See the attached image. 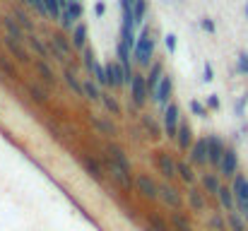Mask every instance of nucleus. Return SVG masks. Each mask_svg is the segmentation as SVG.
I'll return each mask as SVG.
<instances>
[{
	"label": "nucleus",
	"mask_w": 248,
	"mask_h": 231,
	"mask_svg": "<svg viewBox=\"0 0 248 231\" xmlns=\"http://www.w3.org/2000/svg\"><path fill=\"white\" fill-rule=\"evenodd\" d=\"M145 15H147V0H135V2H133V19H135V29L145 22Z\"/></svg>",
	"instance_id": "39"
},
{
	"label": "nucleus",
	"mask_w": 248,
	"mask_h": 231,
	"mask_svg": "<svg viewBox=\"0 0 248 231\" xmlns=\"http://www.w3.org/2000/svg\"><path fill=\"white\" fill-rule=\"evenodd\" d=\"M70 41H73V48H75V51H84V48H87V24H84V22L73 29Z\"/></svg>",
	"instance_id": "34"
},
{
	"label": "nucleus",
	"mask_w": 248,
	"mask_h": 231,
	"mask_svg": "<svg viewBox=\"0 0 248 231\" xmlns=\"http://www.w3.org/2000/svg\"><path fill=\"white\" fill-rule=\"evenodd\" d=\"M152 166L162 176V181H169V183H176L178 181V161L166 150H155L152 152Z\"/></svg>",
	"instance_id": "1"
},
{
	"label": "nucleus",
	"mask_w": 248,
	"mask_h": 231,
	"mask_svg": "<svg viewBox=\"0 0 248 231\" xmlns=\"http://www.w3.org/2000/svg\"><path fill=\"white\" fill-rule=\"evenodd\" d=\"M12 17L17 19V24H19L27 34H34V22H31V17H29L22 7H15V10H12Z\"/></svg>",
	"instance_id": "37"
},
{
	"label": "nucleus",
	"mask_w": 248,
	"mask_h": 231,
	"mask_svg": "<svg viewBox=\"0 0 248 231\" xmlns=\"http://www.w3.org/2000/svg\"><path fill=\"white\" fill-rule=\"evenodd\" d=\"M63 77H65V84L73 89V94H78V96H84V87L82 82L78 79V75H75V70L70 68V65H63Z\"/></svg>",
	"instance_id": "31"
},
{
	"label": "nucleus",
	"mask_w": 248,
	"mask_h": 231,
	"mask_svg": "<svg viewBox=\"0 0 248 231\" xmlns=\"http://www.w3.org/2000/svg\"><path fill=\"white\" fill-rule=\"evenodd\" d=\"M104 166H106L108 178H111L123 193H133V190H135V173H133V171L118 166L116 161H111V159H106V156H104Z\"/></svg>",
	"instance_id": "3"
},
{
	"label": "nucleus",
	"mask_w": 248,
	"mask_h": 231,
	"mask_svg": "<svg viewBox=\"0 0 248 231\" xmlns=\"http://www.w3.org/2000/svg\"><path fill=\"white\" fill-rule=\"evenodd\" d=\"M200 185H202V190L207 193V198L217 200V195H219L224 181H222V176H219L217 171H205V173L200 176Z\"/></svg>",
	"instance_id": "16"
},
{
	"label": "nucleus",
	"mask_w": 248,
	"mask_h": 231,
	"mask_svg": "<svg viewBox=\"0 0 248 231\" xmlns=\"http://www.w3.org/2000/svg\"><path fill=\"white\" fill-rule=\"evenodd\" d=\"M0 70L10 77V79H19V70H17V68L12 65V61H10L7 56H2V53H0Z\"/></svg>",
	"instance_id": "42"
},
{
	"label": "nucleus",
	"mask_w": 248,
	"mask_h": 231,
	"mask_svg": "<svg viewBox=\"0 0 248 231\" xmlns=\"http://www.w3.org/2000/svg\"><path fill=\"white\" fill-rule=\"evenodd\" d=\"M89 121H92V128H94L99 135H104V138H108V140H116V138H118V125H116L111 118H106V116H89Z\"/></svg>",
	"instance_id": "18"
},
{
	"label": "nucleus",
	"mask_w": 248,
	"mask_h": 231,
	"mask_svg": "<svg viewBox=\"0 0 248 231\" xmlns=\"http://www.w3.org/2000/svg\"><path fill=\"white\" fill-rule=\"evenodd\" d=\"M135 193H138L142 200L157 202V200H159V181H155L150 173L140 171V173H135Z\"/></svg>",
	"instance_id": "4"
},
{
	"label": "nucleus",
	"mask_w": 248,
	"mask_h": 231,
	"mask_svg": "<svg viewBox=\"0 0 248 231\" xmlns=\"http://www.w3.org/2000/svg\"><path fill=\"white\" fill-rule=\"evenodd\" d=\"M217 173H219L222 178H229V181H234V178L239 176V154H236L234 147L227 150L222 164H219V169H217Z\"/></svg>",
	"instance_id": "12"
},
{
	"label": "nucleus",
	"mask_w": 248,
	"mask_h": 231,
	"mask_svg": "<svg viewBox=\"0 0 248 231\" xmlns=\"http://www.w3.org/2000/svg\"><path fill=\"white\" fill-rule=\"evenodd\" d=\"M48 44H51V56H53L58 63H63V65H70V56H73V41H70V39H65V36H63V31H56V34H51Z\"/></svg>",
	"instance_id": "5"
},
{
	"label": "nucleus",
	"mask_w": 248,
	"mask_h": 231,
	"mask_svg": "<svg viewBox=\"0 0 248 231\" xmlns=\"http://www.w3.org/2000/svg\"><path fill=\"white\" fill-rule=\"evenodd\" d=\"M188 108H190V113L198 116V118H207V113H210V108H207L202 101H198V99H193V101L188 104Z\"/></svg>",
	"instance_id": "44"
},
{
	"label": "nucleus",
	"mask_w": 248,
	"mask_h": 231,
	"mask_svg": "<svg viewBox=\"0 0 248 231\" xmlns=\"http://www.w3.org/2000/svg\"><path fill=\"white\" fill-rule=\"evenodd\" d=\"M94 15H96V17H104V15H106V5H104L101 0L94 5Z\"/></svg>",
	"instance_id": "52"
},
{
	"label": "nucleus",
	"mask_w": 248,
	"mask_h": 231,
	"mask_svg": "<svg viewBox=\"0 0 248 231\" xmlns=\"http://www.w3.org/2000/svg\"><path fill=\"white\" fill-rule=\"evenodd\" d=\"M207 150H210V166L217 171L229 147L224 145V140H222L219 135H207Z\"/></svg>",
	"instance_id": "13"
},
{
	"label": "nucleus",
	"mask_w": 248,
	"mask_h": 231,
	"mask_svg": "<svg viewBox=\"0 0 248 231\" xmlns=\"http://www.w3.org/2000/svg\"><path fill=\"white\" fill-rule=\"evenodd\" d=\"M101 106L111 113V116H123V106L116 101V96L113 94H108V92H101Z\"/></svg>",
	"instance_id": "36"
},
{
	"label": "nucleus",
	"mask_w": 248,
	"mask_h": 231,
	"mask_svg": "<svg viewBox=\"0 0 248 231\" xmlns=\"http://www.w3.org/2000/svg\"><path fill=\"white\" fill-rule=\"evenodd\" d=\"M162 77H164V63H152V68H150V73H147V89H150V99H152V94L157 92V87H159Z\"/></svg>",
	"instance_id": "27"
},
{
	"label": "nucleus",
	"mask_w": 248,
	"mask_h": 231,
	"mask_svg": "<svg viewBox=\"0 0 248 231\" xmlns=\"http://www.w3.org/2000/svg\"><path fill=\"white\" fill-rule=\"evenodd\" d=\"M106 70H108V79H111V87L113 89L125 87V70L121 68V63H108Z\"/></svg>",
	"instance_id": "30"
},
{
	"label": "nucleus",
	"mask_w": 248,
	"mask_h": 231,
	"mask_svg": "<svg viewBox=\"0 0 248 231\" xmlns=\"http://www.w3.org/2000/svg\"><path fill=\"white\" fill-rule=\"evenodd\" d=\"M202 79L205 82H212L215 79V73H212V65L210 63H205V68H202Z\"/></svg>",
	"instance_id": "50"
},
{
	"label": "nucleus",
	"mask_w": 248,
	"mask_h": 231,
	"mask_svg": "<svg viewBox=\"0 0 248 231\" xmlns=\"http://www.w3.org/2000/svg\"><path fill=\"white\" fill-rule=\"evenodd\" d=\"M227 224H229V231H246V217L236 210V212H229L227 215Z\"/></svg>",
	"instance_id": "38"
},
{
	"label": "nucleus",
	"mask_w": 248,
	"mask_h": 231,
	"mask_svg": "<svg viewBox=\"0 0 248 231\" xmlns=\"http://www.w3.org/2000/svg\"><path fill=\"white\" fill-rule=\"evenodd\" d=\"M186 205H188V210L190 212H195V215H205L207 212V193L202 190V188H188V193H186Z\"/></svg>",
	"instance_id": "11"
},
{
	"label": "nucleus",
	"mask_w": 248,
	"mask_h": 231,
	"mask_svg": "<svg viewBox=\"0 0 248 231\" xmlns=\"http://www.w3.org/2000/svg\"><path fill=\"white\" fill-rule=\"evenodd\" d=\"M29 96H31L36 104H41V106H46V104L51 101L48 87H41V84H29Z\"/></svg>",
	"instance_id": "35"
},
{
	"label": "nucleus",
	"mask_w": 248,
	"mask_h": 231,
	"mask_svg": "<svg viewBox=\"0 0 248 231\" xmlns=\"http://www.w3.org/2000/svg\"><path fill=\"white\" fill-rule=\"evenodd\" d=\"M140 128H142L145 135H147L150 140H155V142H159V140L164 138V128H159V123H157V118H155L152 113H140Z\"/></svg>",
	"instance_id": "20"
},
{
	"label": "nucleus",
	"mask_w": 248,
	"mask_h": 231,
	"mask_svg": "<svg viewBox=\"0 0 248 231\" xmlns=\"http://www.w3.org/2000/svg\"><path fill=\"white\" fill-rule=\"evenodd\" d=\"M82 63H84V70H87V77H92V75H94V68H96L99 63H96V58H94V51H92L89 46H87V48L82 51Z\"/></svg>",
	"instance_id": "41"
},
{
	"label": "nucleus",
	"mask_w": 248,
	"mask_h": 231,
	"mask_svg": "<svg viewBox=\"0 0 248 231\" xmlns=\"http://www.w3.org/2000/svg\"><path fill=\"white\" fill-rule=\"evenodd\" d=\"M152 58H155V39L150 36V29L145 27L138 34V44L133 48V61L140 68H152Z\"/></svg>",
	"instance_id": "2"
},
{
	"label": "nucleus",
	"mask_w": 248,
	"mask_h": 231,
	"mask_svg": "<svg viewBox=\"0 0 248 231\" xmlns=\"http://www.w3.org/2000/svg\"><path fill=\"white\" fill-rule=\"evenodd\" d=\"M70 2H80V0H70Z\"/></svg>",
	"instance_id": "53"
},
{
	"label": "nucleus",
	"mask_w": 248,
	"mask_h": 231,
	"mask_svg": "<svg viewBox=\"0 0 248 231\" xmlns=\"http://www.w3.org/2000/svg\"><path fill=\"white\" fill-rule=\"evenodd\" d=\"M188 161L198 169H205L210 166V150H207V138H198L188 152Z\"/></svg>",
	"instance_id": "10"
},
{
	"label": "nucleus",
	"mask_w": 248,
	"mask_h": 231,
	"mask_svg": "<svg viewBox=\"0 0 248 231\" xmlns=\"http://www.w3.org/2000/svg\"><path fill=\"white\" fill-rule=\"evenodd\" d=\"M2 27H5V31H7V36H12L15 41H19V44H24L27 41V31L17 24V19L15 17H2Z\"/></svg>",
	"instance_id": "26"
},
{
	"label": "nucleus",
	"mask_w": 248,
	"mask_h": 231,
	"mask_svg": "<svg viewBox=\"0 0 248 231\" xmlns=\"http://www.w3.org/2000/svg\"><path fill=\"white\" fill-rule=\"evenodd\" d=\"M239 73L241 75H248V53H239Z\"/></svg>",
	"instance_id": "47"
},
{
	"label": "nucleus",
	"mask_w": 248,
	"mask_h": 231,
	"mask_svg": "<svg viewBox=\"0 0 248 231\" xmlns=\"http://www.w3.org/2000/svg\"><path fill=\"white\" fill-rule=\"evenodd\" d=\"M169 222H171V229L173 231H195L193 219H190V217H188V212H183V210L171 212V215H169Z\"/></svg>",
	"instance_id": "25"
},
{
	"label": "nucleus",
	"mask_w": 248,
	"mask_h": 231,
	"mask_svg": "<svg viewBox=\"0 0 248 231\" xmlns=\"http://www.w3.org/2000/svg\"><path fill=\"white\" fill-rule=\"evenodd\" d=\"M92 79H94V82H96V84H99L101 89H104V87H111V79H108V70H106V65H101V63H99V65L94 68V75H92Z\"/></svg>",
	"instance_id": "40"
},
{
	"label": "nucleus",
	"mask_w": 248,
	"mask_h": 231,
	"mask_svg": "<svg viewBox=\"0 0 248 231\" xmlns=\"http://www.w3.org/2000/svg\"><path fill=\"white\" fill-rule=\"evenodd\" d=\"M232 188H234V198H236V210L248 219V178L244 173H239L232 181Z\"/></svg>",
	"instance_id": "9"
},
{
	"label": "nucleus",
	"mask_w": 248,
	"mask_h": 231,
	"mask_svg": "<svg viewBox=\"0 0 248 231\" xmlns=\"http://www.w3.org/2000/svg\"><path fill=\"white\" fill-rule=\"evenodd\" d=\"M104 154H106V159H111V161H116L118 166H123V169H128V171H133V164H130V159H128V154L125 150L118 145V142H113V140H108L106 145H104Z\"/></svg>",
	"instance_id": "17"
},
{
	"label": "nucleus",
	"mask_w": 248,
	"mask_h": 231,
	"mask_svg": "<svg viewBox=\"0 0 248 231\" xmlns=\"http://www.w3.org/2000/svg\"><path fill=\"white\" fill-rule=\"evenodd\" d=\"M215 202H217V205H219V207H222L227 215H229V212H236V198H234V188L224 183Z\"/></svg>",
	"instance_id": "23"
},
{
	"label": "nucleus",
	"mask_w": 248,
	"mask_h": 231,
	"mask_svg": "<svg viewBox=\"0 0 248 231\" xmlns=\"http://www.w3.org/2000/svg\"><path fill=\"white\" fill-rule=\"evenodd\" d=\"M2 46H5V51H7L19 65H29V63H31V56H29V51L24 48V44L15 41L12 36H5V39H2Z\"/></svg>",
	"instance_id": "15"
},
{
	"label": "nucleus",
	"mask_w": 248,
	"mask_h": 231,
	"mask_svg": "<svg viewBox=\"0 0 248 231\" xmlns=\"http://www.w3.org/2000/svg\"><path fill=\"white\" fill-rule=\"evenodd\" d=\"M205 106H207V108H219V96H217V94H212V96L205 101Z\"/></svg>",
	"instance_id": "51"
},
{
	"label": "nucleus",
	"mask_w": 248,
	"mask_h": 231,
	"mask_svg": "<svg viewBox=\"0 0 248 231\" xmlns=\"http://www.w3.org/2000/svg\"><path fill=\"white\" fill-rule=\"evenodd\" d=\"M178 181L193 188L198 183V166H193L188 159H178Z\"/></svg>",
	"instance_id": "22"
},
{
	"label": "nucleus",
	"mask_w": 248,
	"mask_h": 231,
	"mask_svg": "<svg viewBox=\"0 0 248 231\" xmlns=\"http://www.w3.org/2000/svg\"><path fill=\"white\" fill-rule=\"evenodd\" d=\"M200 27H202V31H207V34H215V22H212L210 17H205V19L200 22Z\"/></svg>",
	"instance_id": "49"
},
{
	"label": "nucleus",
	"mask_w": 248,
	"mask_h": 231,
	"mask_svg": "<svg viewBox=\"0 0 248 231\" xmlns=\"http://www.w3.org/2000/svg\"><path fill=\"white\" fill-rule=\"evenodd\" d=\"M34 70L39 73L41 82H44V87H48V89H51V87H56V82H58V79H56L53 68L48 65V61H41V58H39V61H34Z\"/></svg>",
	"instance_id": "24"
},
{
	"label": "nucleus",
	"mask_w": 248,
	"mask_h": 231,
	"mask_svg": "<svg viewBox=\"0 0 248 231\" xmlns=\"http://www.w3.org/2000/svg\"><path fill=\"white\" fill-rule=\"evenodd\" d=\"M171 94H173V82H171V77L169 75H164L162 77V82H159V87H157V92L152 94L150 101H155V104L164 111L166 106L171 104Z\"/></svg>",
	"instance_id": "19"
},
{
	"label": "nucleus",
	"mask_w": 248,
	"mask_h": 231,
	"mask_svg": "<svg viewBox=\"0 0 248 231\" xmlns=\"http://www.w3.org/2000/svg\"><path fill=\"white\" fill-rule=\"evenodd\" d=\"M164 44H166V51L169 53H176V34H166Z\"/></svg>",
	"instance_id": "48"
},
{
	"label": "nucleus",
	"mask_w": 248,
	"mask_h": 231,
	"mask_svg": "<svg viewBox=\"0 0 248 231\" xmlns=\"http://www.w3.org/2000/svg\"><path fill=\"white\" fill-rule=\"evenodd\" d=\"M159 200L164 202L171 212H178L186 205V195L173 183H169V181H159Z\"/></svg>",
	"instance_id": "6"
},
{
	"label": "nucleus",
	"mask_w": 248,
	"mask_h": 231,
	"mask_svg": "<svg viewBox=\"0 0 248 231\" xmlns=\"http://www.w3.org/2000/svg\"><path fill=\"white\" fill-rule=\"evenodd\" d=\"M145 231H173L171 222L162 217L159 212H147V229Z\"/></svg>",
	"instance_id": "29"
},
{
	"label": "nucleus",
	"mask_w": 248,
	"mask_h": 231,
	"mask_svg": "<svg viewBox=\"0 0 248 231\" xmlns=\"http://www.w3.org/2000/svg\"><path fill=\"white\" fill-rule=\"evenodd\" d=\"M68 10H70V15L75 17V22H78V19H82V15H84L82 2H70V7H68Z\"/></svg>",
	"instance_id": "46"
},
{
	"label": "nucleus",
	"mask_w": 248,
	"mask_h": 231,
	"mask_svg": "<svg viewBox=\"0 0 248 231\" xmlns=\"http://www.w3.org/2000/svg\"><path fill=\"white\" fill-rule=\"evenodd\" d=\"M246 17H248V5H246Z\"/></svg>",
	"instance_id": "54"
},
{
	"label": "nucleus",
	"mask_w": 248,
	"mask_h": 231,
	"mask_svg": "<svg viewBox=\"0 0 248 231\" xmlns=\"http://www.w3.org/2000/svg\"><path fill=\"white\" fill-rule=\"evenodd\" d=\"M130 99H133V104L135 106H145L147 101H150V89H147V75H142V73H135L133 77V84H130Z\"/></svg>",
	"instance_id": "8"
},
{
	"label": "nucleus",
	"mask_w": 248,
	"mask_h": 231,
	"mask_svg": "<svg viewBox=\"0 0 248 231\" xmlns=\"http://www.w3.org/2000/svg\"><path fill=\"white\" fill-rule=\"evenodd\" d=\"M44 5H46V10H48V19H53V22H58L61 19V5H58V0H44Z\"/></svg>",
	"instance_id": "45"
},
{
	"label": "nucleus",
	"mask_w": 248,
	"mask_h": 231,
	"mask_svg": "<svg viewBox=\"0 0 248 231\" xmlns=\"http://www.w3.org/2000/svg\"><path fill=\"white\" fill-rule=\"evenodd\" d=\"M207 231H229V224H227V215L222 212H210L207 215Z\"/></svg>",
	"instance_id": "32"
},
{
	"label": "nucleus",
	"mask_w": 248,
	"mask_h": 231,
	"mask_svg": "<svg viewBox=\"0 0 248 231\" xmlns=\"http://www.w3.org/2000/svg\"><path fill=\"white\" fill-rule=\"evenodd\" d=\"M58 24H61V29H63V31H73V29L78 27V22H75V17L70 15V10H63V15H61Z\"/></svg>",
	"instance_id": "43"
},
{
	"label": "nucleus",
	"mask_w": 248,
	"mask_h": 231,
	"mask_svg": "<svg viewBox=\"0 0 248 231\" xmlns=\"http://www.w3.org/2000/svg\"><path fill=\"white\" fill-rule=\"evenodd\" d=\"M80 164H82V169L96 181V183H104L106 181V166L101 164V159H94V156H89V154H82L80 156Z\"/></svg>",
	"instance_id": "14"
},
{
	"label": "nucleus",
	"mask_w": 248,
	"mask_h": 231,
	"mask_svg": "<svg viewBox=\"0 0 248 231\" xmlns=\"http://www.w3.org/2000/svg\"><path fill=\"white\" fill-rule=\"evenodd\" d=\"M27 44L31 46V51H34L41 61H48V58H51V44H44L36 34H29V36H27Z\"/></svg>",
	"instance_id": "28"
},
{
	"label": "nucleus",
	"mask_w": 248,
	"mask_h": 231,
	"mask_svg": "<svg viewBox=\"0 0 248 231\" xmlns=\"http://www.w3.org/2000/svg\"><path fill=\"white\" fill-rule=\"evenodd\" d=\"M193 142H195V133H193V128H190V123L186 121V118H181V125H178V138H176V145H178V150L181 152H190V147H193Z\"/></svg>",
	"instance_id": "21"
},
{
	"label": "nucleus",
	"mask_w": 248,
	"mask_h": 231,
	"mask_svg": "<svg viewBox=\"0 0 248 231\" xmlns=\"http://www.w3.org/2000/svg\"><path fill=\"white\" fill-rule=\"evenodd\" d=\"M82 87H84V96L89 99V101H94V104H101V87L92 79V77H87V79H82Z\"/></svg>",
	"instance_id": "33"
},
{
	"label": "nucleus",
	"mask_w": 248,
	"mask_h": 231,
	"mask_svg": "<svg viewBox=\"0 0 248 231\" xmlns=\"http://www.w3.org/2000/svg\"><path fill=\"white\" fill-rule=\"evenodd\" d=\"M162 123H164L166 140L176 142V138H178V125H181V108H178V104H169L164 111H162Z\"/></svg>",
	"instance_id": "7"
}]
</instances>
